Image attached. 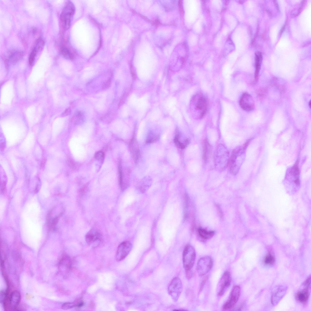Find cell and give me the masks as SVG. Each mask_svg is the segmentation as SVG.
<instances>
[{"mask_svg":"<svg viewBox=\"0 0 311 311\" xmlns=\"http://www.w3.org/2000/svg\"><path fill=\"white\" fill-rule=\"evenodd\" d=\"M246 148L244 146L235 149L229 159L228 165L231 173L234 175H236L239 170L242 162V156Z\"/></svg>","mask_w":311,"mask_h":311,"instance_id":"obj_1","label":"cell"},{"mask_svg":"<svg viewBox=\"0 0 311 311\" xmlns=\"http://www.w3.org/2000/svg\"><path fill=\"white\" fill-rule=\"evenodd\" d=\"M75 11L74 5L71 1L66 3L61 13L60 19L63 28L66 30L70 27L72 18Z\"/></svg>","mask_w":311,"mask_h":311,"instance_id":"obj_2","label":"cell"},{"mask_svg":"<svg viewBox=\"0 0 311 311\" xmlns=\"http://www.w3.org/2000/svg\"><path fill=\"white\" fill-rule=\"evenodd\" d=\"M215 155V164L216 167L223 170L228 165L229 158L227 149L222 145L218 146Z\"/></svg>","mask_w":311,"mask_h":311,"instance_id":"obj_3","label":"cell"},{"mask_svg":"<svg viewBox=\"0 0 311 311\" xmlns=\"http://www.w3.org/2000/svg\"><path fill=\"white\" fill-rule=\"evenodd\" d=\"M196 254L194 248L191 245H187L183 255V265L186 272L190 271L194 264Z\"/></svg>","mask_w":311,"mask_h":311,"instance_id":"obj_4","label":"cell"},{"mask_svg":"<svg viewBox=\"0 0 311 311\" xmlns=\"http://www.w3.org/2000/svg\"><path fill=\"white\" fill-rule=\"evenodd\" d=\"M183 290L182 282L178 277L174 278L169 286L168 293L173 300L176 302L179 299Z\"/></svg>","mask_w":311,"mask_h":311,"instance_id":"obj_5","label":"cell"},{"mask_svg":"<svg viewBox=\"0 0 311 311\" xmlns=\"http://www.w3.org/2000/svg\"><path fill=\"white\" fill-rule=\"evenodd\" d=\"M213 265L212 258L209 256H205L200 258L198 261L197 270L198 274L204 275L208 273L211 269Z\"/></svg>","mask_w":311,"mask_h":311,"instance_id":"obj_6","label":"cell"},{"mask_svg":"<svg viewBox=\"0 0 311 311\" xmlns=\"http://www.w3.org/2000/svg\"><path fill=\"white\" fill-rule=\"evenodd\" d=\"M87 244L90 246L96 247L99 246L102 240L101 234L95 229H92L89 231L85 236Z\"/></svg>","mask_w":311,"mask_h":311,"instance_id":"obj_7","label":"cell"},{"mask_svg":"<svg viewBox=\"0 0 311 311\" xmlns=\"http://www.w3.org/2000/svg\"><path fill=\"white\" fill-rule=\"evenodd\" d=\"M241 289L239 286H234L227 301L223 306V309L228 310L232 308L236 303L240 297Z\"/></svg>","mask_w":311,"mask_h":311,"instance_id":"obj_8","label":"cell"},{"mask_svg":"<svg viewBox=\"0 0 311 311\" xmlns=\"http://www.w3.org/2000/svg\"><path fill=\"white\" fill-rule=\"evenodd\" d=\"M132 248V244L129 241H123L118 247L116 254V259L118 261L123 260L128 255Z\"/></svg>","mask_w":311,"mask_h":311,"instance_id":"obj_9","label":"cell"},{"mask_svg":"<svg viewBox=\"0 0 311 311\" xmlns=\"http://www.w3.org/2000/svg\"><path fill=\"white\" fill-rule=\"evenodd\" d=\"M287 290V287L283 285L275 287L273 289L272 294L271 302L274 306H276L285 296Z\"/></svg>","mask_w":311,"mask_h":311,"instance_id":"obj_10","label":"cell"},{"mask_svg":"<svg viewBox=\"0 0 311 311\" xmlns=\"http://www.w3.org/2000/svg\"><path fill=\"white\" fill-rule=\"evenodd\" d=\"M23 53L21 51L13 50H10L5 54L4 56L5 63L8 64H14L23 57Z\"/></svg>","mask_w":311,"mask_h":311,"instance_id":"obj_11","label":"cell"},{"mask_svg":"<svg viewBox=\"0 0 311 311\" xmlns=\"http://www.w3.org/2000/svg\"><path fill=\"white\" fill-rule=\"evenodd\" d=\"M239 104L242 108L248 112L252 111L255 108V103L253 98L250 94L247 93H245L242 95L239 101Z\"/></svg>","mask_w":311,"mask_h":311,"instance_id":"obj_12","label":"cell"},{"mask_svg":"<svg viewBox=\"0 0 311 311\" xmlns=\"http://www.w3.org/2000/svg\"><path fill=\"white\" fill-rule=\"evenodd\" d=\"M231 281V276L230 273L226 271L224 273L221 278L218 295L220 296L223 295L230 286Z\"/></svg>","mask_w":311,"mask_h":311,"instance_id":"obj_13","label":"cell"},{"mask_svg":"<svg viewBox=\"0 0 311 311\" xmlns=\"http://www.w3.org/2000/svg\"><path fill=\"white\" fill-rule=\"evenodd\" d=\"M195 106L196 110L200 113V116L203 117L207 111V101L204 96H199L196 99Z\"/></svg>","mask_w":311,"mask_h":311,"instance_id":"obj_14","label":"cell"},{"mask_svg":"<svg viewBox=\"0 0 311 311\" xmlns=\"http://www.w3.org/2000/svg\"><path fill=\"white\" fill-rule=\"evenodd\" d=\"M129 146L133 159L135 162L136 163L139 158L140 152L138 142L135 137H133L131 140Z\"/></svg>","mask_w":311,"mask_h":311,"instance_id":"obj_15","label":"cell"},{"mask_svg":"<svg viewBox=\"0 0 311 311\" xmlns=\"http://www.w3.org/2000/svg\"><path fill=\"white\" fill-rule=\"evenodd\" d=\"M10 307L12 309H15L19 305L21 299L20 292L15 290L11 294L9 297Z\"/></svg>","mask_w":311,"mask_h":311,"instance_id":"obj_16","label":"cell"},{"mask_svg":"<svg viewBox=\"0 0 311 311\" xmlns=\"http://www.w3.org/2000/svg\"><path fill=\"white\" fill-rule=\"evenodd\" d=\"M203 159L205 162H207L211 156L212 149L207 139H205L203 141Z\"/></svg>","mask_w":311,"mask_h":311,"instance_id":"obj_17","label":"cell"},{"mask_svg":"<svg viewBox=\"0 0 311 311\" xmlns=\"http://www.w3.org/2000/svg\"><path fill=\"white\" fill-rule=\"evenodd\" d=\"M255 82H256L259 78V73L261 68L262 60V55L261 53L257 52L255 53Z\"/></svg>","mask_w":311,"mask_h":311,"instance_id":"obj_18","label":"cell"},{"mask_svg":"<svg viewBox=\"0 0 311 311\" xmlns=\"http://www.w3.org/2000/svg\"><path fill=\"white\" fill-rule=\"evenodd\" d=\"M308 289L306 288L305 289L300 291L296 293V299L300 302L305 304L308 301L309 296Z\"/></svg>","mask_w":311,"mask_h":311,"instance_id":"obj_19","label":"cell"},{"mask_svg":"<svg viewBox=\"0 0 311 311\" xmlns=\"http://www.w3.org/2000/svg\"><path fill=\"white\" fill-rule=\"evenodd\" d=\"M72 121L76 125H80L82 124L85 120L84 114L80 112L76 113L72 117Z\"/></svg>","mask_w":311,"mask_h":311,"instance_id":"obj_20","label":"cell"},{"mask_svg":"<svg viewBox=\"0 0 311 311\" xmlns=\"http://www.w3.org/2000/svg\"><path fill=\"white\" fill-rule=\"evenodd\" d=\"M198 232L201 237L206 239L211 238L214 234V232L213 231H208L205 229L201 228L198 229Z\"/></svg>","mask_w":311,"mask_h":311,"instance_id":"obj_21","label":"cell"},{"mask_svg":"<svg viewBox=\"0 0 311 311\" xmlns=\"http://www.w3.org/2000/svg\"><path fill=\"white\" fill-rule=\"evenodd\" d=\"M61 55L65 58L69 60L73 58V55L69 50L65 46H62L60 49Z\"/></svg>","mask_w":311,"mask_h":311,"instance_id":"obj_22","label":"cell"},{"mask_svg":"<svg viewBox=\"0 0 311 311\" xmlns=\"http://www.w3.org/2000/svg\"><path fill=\"white\" fill-rule=\"evenodd\" d=\"M264 262L266 265H273L275 261L274 256L270 253L268 254L265 257L264 259Z\"/></svg>","mask_w":311,"mask_h":311,"instance_id":"obj_23","label":"cell"},{"mask_svg":"<svg viewBox=\"0 0 311 311\" xmlns=\"http://www.w3.org/2000/svg\"><path fill=\"white\" fill-rule=\"evenodd\" d=\"M179 135L177 133L174 139V142L176 145L179 148L184 149L186 145L184 143L181 142L179 140Z\"/></svg>","mask_w":311,"mask_h":311,"instance_id":"obj_24","label":"cell"},{"mask_svg":"<svg viewBox=\"0 0 311 311\" xmlns=\"http://www.w3.org/2000/svg\"><path fill=\"white\" fill-rule=\"evenodd\" d=\"M37 52L36 50L33 49L31 52L28 59L29 63L30 65H32L33 63Z\"/></svg>","mask_w":311,"mask_h":311,"instance_id":"obj_25","label":"cell"},{"mask_svg":"<svg viewBox=\"0 0 311 311\" xmlns=\"http://www.w3.org/2000/svg\"><path fill=\"white\" fill-rule=\"evenodd\" d=\"M95 159L101 162H103L104 158V152L101 151L96 152L94 154Z\"/></svg>","mask_w":311,"mask_h":311,"instance_id":"obj_26","label":"cell"},{"mask_svg":"<svg viewBox=\"0 0 311 311\" xmlns=\"http://www.w3.org/2000/svg\"><path fill=\"white\" fill-rule=\"evenodd\" d=\"M76 306V304L73 302H67L63 303L62 306V308L64 310H67L73 308Z\"/></svg>","mask_w":311,"mask_h":311,"instance_id":"obj_27","label":"cell"},{"mask_svg":"<svg viewBox=\"0 0 311 311\" xmlns=\"http://www.w3.org/2000/svg\"><path fill=\"white\" fill-rule=\"evenodd\" d=\"M158 138V136L155 135L151 136L147 139L146 143H150L154 142L157 141Z\"/></svg>","mask_w":311,"mask_h":311,"instance_id":"obj_28","label":"cell"},{"mask_svg":"<svg viewBox=\"0 0 311 311\" xmlns=\"http://www.w3.org/2000/svg\"><path fill=\"white\" fill-rule=\"evenodd\" d=\"M111 83V78H109L103 84L102 88L104 90L108 88L110 86Z\"/></svg>","mask_w":311,"mask_h":311,"instance_id":"obj_29","label":"cell"},{"mask_svg":"<svg viewBox=\"0 0 311 311\" xmlns=\"http://www.w3.org/2000/svg\"><path fill=\"white\" fill-rule=\"evenodd\" d=\"M71 113V110L69 108L66 109L62 114V117H65L70 115Z\"/></svg>","mask_w":311,"mask_h":311,"instance_id":"obj_30","label":"cell"},{"mask_svg":"<svg viewBox=\"0 0 311 311\" xmlns=\"http://www.w3.org/2000/svg\"><path fill=\"white\" fill-rule=\"evenodd\" d=\"M216 206H217V210H218V212H219V215L220 216V217L221 218H222L223 217V213H222V211L221 210V209L220 207L218 205H216Z\"/></svg>","mask_w":311,"mask_h":311,"instance_id":"obj_31","label":"cell"},{"mask_svg":"<svg viewBox=\"0 0 311 311\" xmlns=\"http://www.w3.org/2000/svg\"><path fill=\"white\" fill-rule=\"evenodd\" d=\"M5 182H3L2 184L1 190L2 192L5 191Z\"/></svg>","mask_w":311,"mask_h":311,"instance_id":"obj_32","label":"cell"},{"mask_svg":"<svg viewBox=\"0 0 311 311\" xmlns=\"http://www.w3.org/2000/svg\"><path fill=\"white\" fill-rule=\"evenodd\" d=\"M5 147V145L4 142H2L0 144V149L2 151H3Z\"/></svg>","mask_w":311,"mask_h":311,"instance_id":"obj_33","label":"cell"},{"mask_svg":"<svg viewBox=\"0 0 311 311\" xmlns=\"http://www.w3.org/2000/svg\"><path fill=\"white\" fill-rule=\"evenodd\" d=\"M45 163V160H43L41 163L40 165V167L41 168H43L44 167Z\"/></svg>","mask_w":311,"mask_h":311,"instance_id":"obj_34","label":"cell"},{"mask_svg":"<svg viewBox=\"0 0 311 311\" xmlns=\"http://www.w3.org/2000/svg\"><path fill=\"white\" fill-rule=\"evenodd\" d=\"M309 107L310 108V106H311V101H309Z\"/></svg>","mask_w":311,"mask_h":311,"instance_id":"obj_35","label":"cell"}]
</instances>
